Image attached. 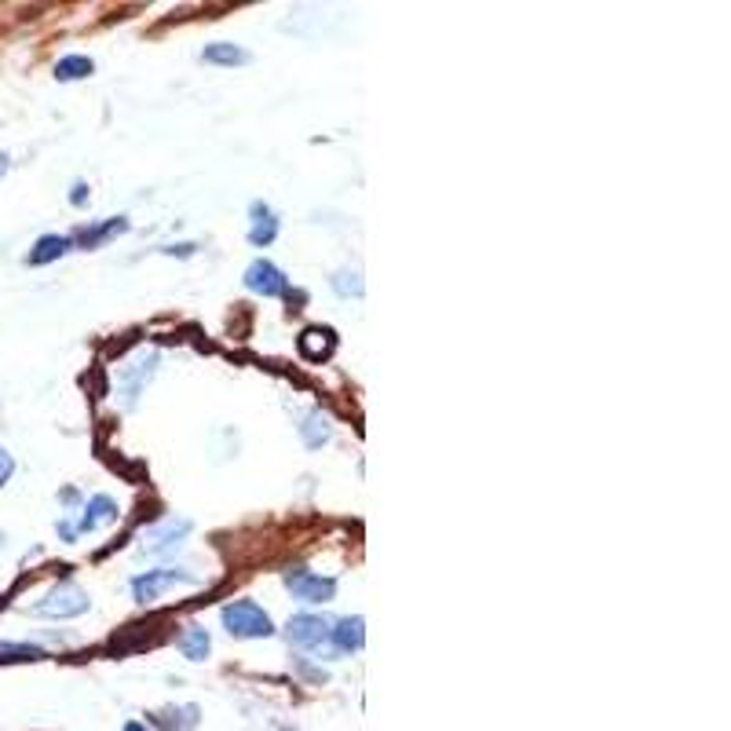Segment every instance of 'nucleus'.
<instances>
[{
	"label": "nucleus",
	"mask_w": 731,
	"mask_h": 731,
	"mask_svg": "<svg viewBox=\"0 0 731 731\" xmlns=\"http://www.w3.org/2000/svg\"><path fill=\"white\" fill-rule=\"evenodd\" d=\"M92 70H96V63H92L88 55H66V59L55 63V77H59V81H81V77H88Z\"/></svg>",
	"instance_id": "obj_15"
},
{
	"label": "nucleus",
	"mask_w": 731,
	"mask_h": 731,
	"mask_svg": "<svg viewBox=\"0 0 731 731\" xmlns=\"http://www.w3.org/2000/svg\"><path fill=\"white\" fill-rule=\"evenodd\" d=\"M286 585L293 589V596L308 600V604H326V600H333V593H337V582H333V578H318V574L304 571V567L289 571Z\"/></svg>",
	"instance_id": "obj_5"
},
{
	"label": "nucleus",
	"mask_w": 731,
	"mask_h": 731,
	"mask_svg": "<svg viewBox=\"0 0 731 731\" xmlns=\"http://www.w3.org/2000/svg\"><path fill=\"white\" fill-rule=\"evenodd\" d=\"M125 731H150V728H147V724H139V721H128Z\"/></svg>",
	"instance_id": "obj_22"
},
{
	"label": "nucleus",
	"mask_w": 731,
	"mask_h": 731,
	"mask_svg": "<svg viewBox=\"0 0 731 731\" xmlns=\"http://www.w3.org/2000/svg\"><path fill=\"white\" fill-rule=\"evenodd\" d=\"M180 647H183V655L191 658V662H202V658L209 655L212 640H209V633H205V629H187V633H183V640H180Z\"/></svg>",
	"instance_id": "obj_17"
},
{
	"label": "nucleus",
	"mask_w": 731,
	"mask_h": 731,
	"mask_svg": "<svg viewBox=\"0 0 731 731\" xmlns=\"http://www.w3.org/2000/svg\"><path fill=\"white\" fill-rule=\"evenodd\" d=\"M128 231V220L125 216H114V220H106V223H99V227H85V231L77 234L74 242H81V245H99V242H106V238H114V234H125Z\"/></svg>",
	"instance_id": "obj_13"
},
{
	"label": "nucleus",
	"mask_w": 731,
	"mask_h": 731,
	"mask_svg": "<svg viewBox=\"0 0 731 731\" xmlns=\"http://www.w3.org/2000/svg\"><path fill=\"white\" fill-rule=\"evenodd\" d=\"M202 59L205 63H216V66H242V63H249V52H242L238 44L220 41V44H209L202 52Z\"/></svg>",
	"instance_id": "obj_14"
},
{
	"label": "nucleus",
	"mask_w": 731,
	"mask_h": 731,
	"mask_svg": "<svg viewBox=\"0 0 731 731\" xmlns=\"http://www.w3.org/2000/svg\"><path fill=\"white\" fill-rule=\"evenodd\" d=\"M223 629L231 636H238V640H260V636L275 633V622L253 600H234V604L223 607Z\"/></svg>",
	"instance_id": "obj_1"
},
{
	"label": "nucleus",
	"mask_w": 731,
	"mask_h": 731,
	"mask_svg": "<svg viewBox=\"0 0 731 731\" xmlns=\"http://www.w3.org/2000/svg\"><path fill=\"white\" fill-rule=\"evenodd\" d=\"M85 611H88V596L70 582L52 589L41 604L33 607V615H41V618H77V615H85Z\"/></svg>",
	"instance_id": "obj_2"
},
{
	"label": "nucleus",
	"mask_w": 731,
	"mask_h": 731,
	"mask_svg": "<svg viewBox=\"0 0 731 731\" xmlns=\"http://www.w3.org/2000/svg\"><path fill=\"white\" fill-rule=\"evenodd\" d=\"M333 289H337L340 297H362V275L359 271H337Z\"/></svg>",
	"instance_id": "obj_19"
},
{
	"label": "nucleus",
	"mask_w": 731,
	"mask_h": 731,
	"mask_svg": "<svg viewBox=\"0 0 731 731\" xmlns=\"http://www.w3.org/2000/svg\"><path fill=\"white\" fill-rule=\"evenodd\" d=\"M70 202H74V205H85L88 202V187H85V183H74V194H70Z\"/></svg>",
	"instance_id": "obj_21"
},
{
	"label": "nucleus",
	"mask_w": 731,
	"mask_h": 731,
	"mask_svg": "<svg viewBox=\"0 0 731 731\" xmlns=\"http://www.w3.org/2000/svg\"><path fill=\"white\" fill-rule=\"evenodd\" d=\"M187 530H191V523H187V520H180V523H169V527H165V530H158V534H154V538H150V545H147V549H150V552H169L172 545H180V538H183V534H187Z\"/></svg>",
	"instance_id": "obj_16"
},
{
	"label": "nucleus",
	"mask_w": 731,
	"mask_h": 731,
	"mask_svg": "<svg viewBox=\"0 0 731 731\" xmlns=\"http://www.w3.org/2000/svg\"><path fill=\"white\" fill-rule=\"evenodd\" d=\"M362 626H366V622H362V618L355 615V618H340L337 626L329 629V640H333V647H337L340 655H344V651H359L362 640H366Z\"/></svg>",
	"instance_id": "obj_9"
},
{
	"label": "nucleus",
	"mask_w": 731,
	"mask_h": 731,
	"mask_svg": "<svg viewBox=\"0 0 731 731\" xmlns=\"http://www.w3.org/2000/svg\"><path fill=\"white\" fill-rule=\"evenodd\" d=\"M0 545H4V534H0Z\"/></svg>",
	"instance_id": "obj_24"
},
{
	"label": "nucleus",
	"mask_w": 731,
	"mask_h": 731,
	"mask_svg": "<svg viewBox=\"0 0 731 731\" xmlns=\"http://www.w3.org/2000/svg\"><path fill=\"white\" fill-rule=\"evenodd\" d=\"M300 435H304V443H308L311 450H318L322 443H329V439H333V424H329V417L322 414V410H315L308 421L300 424Z\"/></svg>",
	"instance_id": "obj_12"
},
{
	"label": "nucleus",
	"mask_w": 731,
	"mask_h": 731,
	"mask_svg": "<svg viewBox=\"0 0 731 731\" xmlns=\"http://www.w3.org/2000/svg\"><path fill=\"white\" fill-rule=\"evenodd\" d=\"M337 348V337H333V329H322V326H311L304 329V337H300V355L311 362H322L333 355Z\"/></svg>",
	"instance_id": "obj_8"
},
{
	"label": "nucleus",
	"mask_w": 731,
	"mask_h": 731,
	"mask_svg": "<svg viewBox=\"0 0 731 731\" xmlns=\"http://www.w3.org/2000/svg\"><path fill=\"white\" fill-rule=\"evenodd\" d=\"M4 172H8V158H4V154H0V176H4Z\"/></svg>",
	"instance_id": "obj_23"
},
{
	"label": "nucleus",
	"mask_w": 731,
	"mask_h": 731,
	"mask_svg": "<svg viewBox=\"0 0 731 731\" xmlns=\"http://www.w3.org/2000/svg\"><path fill=\"white\" fill-rule=\"evenodd\" d=\"M202 578H194V574L187 571H147L139 574L136 582H132V596H136L139 604H154L165 589H172V585H198Z\"/></svg>",
	"instance_id": "obj_3"
},
{
	"label": "nucleus",
	"mask_w": 731,
	"mask_h": 731,
	"mask_svg": "<svg viewBox=\"0 0 731 731\" xmlns=\"http://www.w3.org/2000/svg\"><path fill=\"white\" fill-rule=\"evenodd\" d=\"M329 622L326 618H318V615H297V618H289V644H297V647H304V651H315V647H322L329 640Z\"/></svg>",
	"instance_id": "obj_6"
},
{
	"label": "nucleus",
	"mask_w": 731,
	"mask_h": 731,
	"mask_svg": "<svg viewBox=\"0 0 731 731\" xmlns=\"http://www.w3.org/2000/svg\"><path fill=\"white\" fill-rule=\"evenodd\" d=\"M44 651L33 644H0V662H41Z\"/></svg>",
	"instance_id": "obj_18"
},
{
	"label": "nucleus",
	"mask_w": 731,
	"mask_h": 731,
	"mask_svg": "<svg viewBox=\"0 0 731 731\" xmlns=\"http://www.w3.org/2000/svg\"><path fill=\"white\" fill-rule=\"evenodd\" d=\"M253 227H249V242L253 245H271L275 242V234H278V220H275V212H271V205H264V202H253Z\"/></svg>",
	"instance_id": "obj_11"
},
{
	"label": "nucleus",
	"mask_w": 731,
	"mask_h": 731,
	"mask_svg": "<svg viewBox=\"0 0 731 731\" xmlns=\"http://www.w3.org/2000/svg\"><path fill=\"white\" fill-rule=\"evenodd\" d=\"M11 476H15V457H11L8 450L0 446V487H4V483H8Z\"/></svg>",
	"instance_id": "obj_20"
},
{
	"label": "nucleus",
	"mask_w": 731,
	"mask_h": 731,
	"mask_svg": "<svg viewBox=\"0 0 731 731\" xmlns=\"http://www.w3.org/2000/svg\"><path fill=\"white\" fill-rule=\"evenodd\" d=\"M70 249H74V238H70V234H44V238H37V245L30 249L26 264L30 267L55 264V260H63Z\"/></svg>",
	"instance_id": "obj_7"
},
{
	"label": "nucleus",
	"mask_w": 731,
	"mask_h": 731,
	"mask_svg": "<svg viewBox=\"0 0 731 731\" xmlns=\"http://www.w3.org/2000/svg\"><path fill=\"white\" fill-rule=\"evenodd\" d=\"M114 520H117V501L106 498V494H96V498L88 501V509H85V516H81V527L77 530L92 534V530L106 527V523H114Z\"/></svg>",
	"instance_id": "obj_10"
},
{
	"label": "nucleus",
	"mask_w": 731,
	"mask_h": 731,
	"mask_svg": "<svg viewBox=\"0 0 731 731\" xmlns=\"http://www.w3.org/2000/svg\"><path fill=\"white\" fill-rule=\"evenodd\" d=\"M245 289H253L260 297H286L289 282L271 260H253V264L245 267Z\"/></svg>",
	"instance_id": "obj_4"
}]
</instances>
